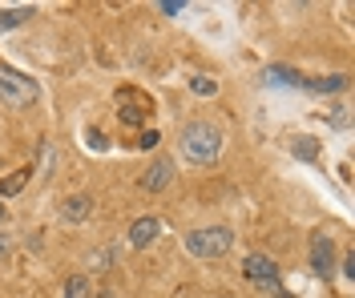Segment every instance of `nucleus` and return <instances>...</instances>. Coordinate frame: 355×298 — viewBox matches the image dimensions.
Returning <instances> with one entry per match:
<instances>
[{"mask_svg": "<svg viewBox=\"0 0 355 298\" xmlns=\"http://www.w3.org/2000/svg\"><path fill=\"white\" fill-rule=\"evenodd\" d=\"M37 97H41V89H37V81H33L28 73L0 65V101H4L8 109H28Z\"/></svg>", "mask_w": 355, "mask_h": 298, "instance_id": "obj_3", "label": "nucleus"}, {"mask_svg": "<svg viewBox=\"0 0 355 298\" xmlns=\"http://www.w3.org/2000/svg\"><path fill=\"white\" fill-rule=\"evenodd\" d=\"M243 274L246 282H254V286H263L266 295H283V278H279V262L270 258V254H246L243 258Z\"/></svg>", "mask_w": 355, "mask_h": 298, "instance_id": "obj_4", "label": "nucleus"}, {"mask_svg": "<svg viewBox=\"0 0 355 298\" xmlns=\"http://www.w3.org/2000/svg\"><path fill=\"white\" fill-rule=\"evenodd\" d=\"M190 89L202 93V97H214V93H218V81H210V77H190Z\"/></svg>", "mask_w": 355, "mask_h": 298, "instance_id": "obj_16", "label": "nucleus"}, {"mask_svg": "<svg viewBox=\"0 0 355 298\" xmlns=\"http://www.w3.org/2000/svg\"><path fill=\"white\" fill-rule=\"evenodd\" d=\"M130 246L133 250H150L157 238H162V222L157 218H133V226H130Z\"/></svg>", "mask_w": 355, "mask_h": 298, "instance_id": "obj_7", "label": "nucleus"}, {"mask_svg": "<svg viewBox=\"0 0 355 298\" xmlns=\"http://www.w3.org/2000/svg\"><path fill=\"white\" fill-rule=\"evenodd\" d=\"M12 254V242H8V234H0V258H8Z\"/></svg>", "mask_w": 355, "mask_h": 298, "instance_id": "obj_21", "label": "nucleus"}, {"mask_svg": "<svg viewBox=\"0 0 355 298\" xmlns=\"http://www.w3.org/2000/svg\"><path fill=\"white\" fill-rule=\"evenodd\" d=\"M4 214H8V209H4V202H0V222H4Z\"/></svg>", "mask_w": 355, "mask_h": 298, "instance_id": "obj_22", "label": "nucleus"}, {"mask_svg": "<svg viewBox=\"0 0 355 298\" xmlns=\"http://www.w3.org/2000/svg\"><path fill=\"white\" fill-rule=\"evenodd\" d=\"M157 141H162V138H157L154 129H146V133H141V141H137V149H157Z\"/></svg>", "mask_w": 355, "mask_h": 298, "instance_id": "obj_20", "label": "nucleus"}, {"mask_svg": "<svg viewBox=\"0 0 355 298\" xmlns=\"http://www.w3.org/2000/svg\"><path fill=\"white\" fill-rule=\"evenodd\" d=\"M234 246V230L230 226H198L186 234V250L194 254V258H222V254H230Z\"/></svg>", "mask_w": 355, "mask_h": 298, "instance_id": "obj_2", "label": "nucleus"}, {"mask_svg": "<svg viewBox=\"0 0 355 298\" xmlns=\"http://www.w3.org/2000/svg\"><path fill=\"white\" fill-rule=\"evenodd\" d=\"M311 270H315V278L335 274V238L331 234H315L311 238Z\"/></svg>", "mask_w": 355, "mask_h": 298, "instance_id": "obj_6", "label": "nucleus"}, {"mask_svg": "<svg viewBox=\"0 0 355 298\" xmlns=\"http://www.w3.org/2000/svg\"><path fill=\"white\" fill-rule=\"evenodd\" d=\"M182 8H186L182 0H162V4H157V12H162V17H178Z\"/></svg>", "mask_w": 355, "mask_h": 298, "instance_id": "obj_19", "label": "nucleus"}, {"mask_svg": "<svg viewBox=\"0 0 355 298\" xmlns=\"http://www.w3.org/2000/svg\"><path fill=\"white\" fill-rule=\"evenodd\" d=\"M339 274L347 278V282H355V254H352V250L343 254V262H339Z\"/></svg>", "mask_w": 355, "mask_h": 298, "instance_id": "obj_17", "label": "nucleus"}, {"mask_svg": "<svg viewBox=\"0 0 355 298\" xmlns=\"http://www.w3.org/2000/svg\"><path fill=\"white\" fill-rule=\"evenodd\" d=\"M222 145H226L222 129L206 117H194L178 129V153L186 161H194V165H214L222 158Z\"/></svg>", "mask_w": 355, "mask_h": 298, "instance_id": "obj_1", "label": "nucleus"}, {"mask_svg": "<svg viewBox=\"0 0 355 298\" xmlns=\"http://www.w3.org/2000/svg\"><path fill=\"white\" fill-rule=\"evenodd\" d=\"M97 298H113V295H110V290H101V295H97Z\"/></svg>", "mask_w": 355, "mask_h": 298, "instance_id": "obj_23", "label": "nucleus"}, {"mask_svg": "<svg viewBox=\"0 0 355 298\" xmlns=\"http://www.w3.org/2000/svg\"><path fill=\"white\" fill-rule=\"evenodd\" d=\"M291 149H295V158H303V161L319 158V141H315V138H295V145H291Z\"/></svg>", "mask_w": 355, "mask_h": 298, "instance_id": "obj_14", "label": "nucleus"}, {"mask_svg": "<svg viewBox=\"0 0 355 298\" xmlns=\"http://www.w3.org/2000/svg\"><path fill=\"white\" fill-rule=\"evenodd\" d=\"M85 138H89V149H110V138H105L101 129H89Z\"/></svg>", "mask_w": 355, "mask_h": 298, "instance_id": "obj_18", "label": "nucleus"}, {"mask_svg": "<svg viewBox=\"0 0 355 298\" xmlns=\"http://www.w3.org/2000/svg\"><path fill=\"white\" fill-rule=\"evenodd\" d=\"M37 17V8L33 4H21V8H0V32H12V28H21L24 21H33Z\"/></svg>", "mask_w": 355, "mask_h": 298, "instance_id": "obj_9", "label": "nucleus"}, {"mask_svg": "<svg viewBox=\"0 0 355 298\" xmlns=\"http://www.w3.org/2000/svg\"><path fill=\"white\" fill-rule=\"evenodd\" d=\"M89 218H93V198H89V194H73V198L61 202V222H65V226H81Z\"/></svg>", "mask_w": 355, "mask_h": 298, "instance_id": "obj_8", "label": "nucleus"}, {"mask_svg": "<svg viewBox=\"0 0 355 298\" xmlns=\"http://www.w3.org/2000/svg\"><path fill=\"white\" fill-rule=\"evenodd\" d=\"M28 178H33V169H17L12 178H0V202L12 198V194H21L24 185H28Z\"/></svg>", "mask_w": 355, "mask_h": 298, "instance_id": "obj_12", "label": "nucleus"}, {"mask_svg": "<svg viewBox=\"0 0 355 298\" xmlns=\"http://www.w3.org/2000/svg\"><path fill=\"white\" fill-rule=\"evenodd\" d=\"M117 117H121V121H125V125H141V109H137V105H130V97H125V93H121V97H117Z\"/></svg>", "mask_w": 355, "mask_h": 298, "instance_id": "obj_13", "label": "nucleus"}, {"mask_svg": "<svg viewBox=\"0 0 355 298\" xmlns=\"http://www.w3.org/2000/svg\"><path fill=\"white\" fill-rule=\"evenodd\" d=\"M174 178H178L174 161H170V158H157V161H150V165H146V174L137 178V185H141L146 194H166V189L174 185Z\"/></svg>", "mask_w": 355, "mask_h": 298, "instance_id": "obj_5", "label": "nucleus"}, {"mask_svg": "<svg viewBox=\"0 0 355 298\" xmlns=\"http://www.w3.org/2000/svg\"><path fill=\"white\" fill-rule=\"evenodd\" d=\"M263 81H266V85H303V77L291 69V65H266Z\"/></svg>", "mask_w": 355, "mask_h": 298, "instance_id": "obj_10", "label": "nucleus"}, {"mask_svg": "<svg viewBox=\"0 0 355 298\" xmlns=\"http://www.w3.org/2000/svg\"><path fill=\"white\" fill-rule=\"evenodd\" d=\"M303 89H311V93H343L347 89V77H343V73H335V77H311V81H303Z\"/></svg>", "mask_w": 355, "mask_h": 298, "instance_id": "obj_11", "label": "nucleus"}, {"mask_svg": "<svg viewBox=\"0 0 355 298\" xmlns=\"http://www.w3.org/2000/svg\"><path fill=\"white\" fill-rule=\"evenodd\" d=\"M61 298H89V278L85 274H73L65 282V295Z\"/></svg>", "mask_w": 355, "mask_h": 298, "instance_id": "obj_15", "label": "nucleus"}]
</instances>
